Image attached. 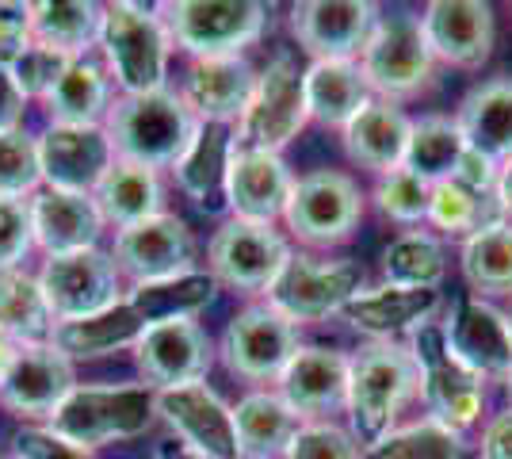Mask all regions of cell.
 Returning a JSON list of instances; mask_svg holds the SVG:
<instances>
[{"instance_id":"d590c367","label":"cell","mask_w":512,"mask_h":459,"mask_svg":"<svg viewBox=\"0 0 512 459\" xmlns=\"http://www.w3.org/2000/svg\"><path fill=\"white\" fill-rule=\"evenodd\" d=\"M463 153H467V138H463L455 119H448V115H421L409 127L402 169H409L413 176H421L425 184L436 188V184L455 176Z\"/></svg>"},{"instance_id":"52a82bcc","label":"cell","mask_w":512,"mask_h":459,"mask_svg":"<svg viewBox=\"0 0 512 459\" xmlns=\"http://www.w3.org/2000/svg\"><path fill=\"white\" fill-rule=\"evenodd\" d=\"M409 352L421 368V398H425L432 421L448 425L455 433H463L467 425L478 421L482 402H486V387L482 379L463 368L448 349L444 337V322H425L409 333Z\"/></svg>"},{"instance_id":"7dc6e473","label":"cell","mask_w":512,"mask_h":459,"mask_svg":"<svg viewBox=\"0 0 512 459\" xmlns=\"http://www.w3.org/2000/svg\"><path fill=\"white\" fill-rule=\"evenodd\" d=\"M35 249V230H31V199L0 196V272H12L27 261Z\"/></svg>"},{"instance_id":"74e56055","label":"cell","mask_w":512,"mask_h":459,"mask_svg":"<svg viewBox=\"0 0 512 459\" xmlns=\"http://www.w3.org/2000/svg\"><path fill=\"white\" fill-rule=\"evenodd\" d=\"M0 333H8L16 345H46L54 333V314L46 306L39 276L12 268L0 272Z\"/></svg>"},{"instance_id":"e0dca14e","label":"cell","mask_w":512,"mask_h":459,"mask_svg":"<svg viewBox=\"0 0 512 459\" xmlns=\"http://www.w3.org/2000/svg\"><path fill=\"white\" fill-rule=\"evenodd\" d=\"M379 20V4L367 0H306L291 8V31L314 62H356Z\"/></svg>"},{"instance_id":"4dcf8cb0","label":"cell","mask_w":512,"mask_h":459,"mask_svg":"<svg viewBox=\"0 0 512 459\" xmlns=\"http://www.w3.org/2000/svg\"><path fill=\"white\" fill-rule=\"evenodd\" d=\"M302 77H306V108H310V119H318L321 127L344 131L375 100V92L367 85L360 62H310V69Z\"/></svg>"},{"instance_id":"d6a6232c","label":"cell","mask_w":512,"mask_h":459,"mask_svg":"<svg viewBox=\"0 0 512 459\" xmlns=\"http://www.w3.org/2000/svg\"><path fill=\"white\" fill-rule=\"evenodd\" d=\"M92 196H96V207H100L107 226L127 230L134 222H146L153 215H161L165 188H161L157 169L134 165V161H115L111 173L100 180V188Z\"/></svg>"},{"instance_id":"680465c9","label":"cell","mask_w":512,"mask_h":459,"mask_svg":"<svg viewBox=\"0 0 512 459\" xmlns=\"http://www.w3.org/2000/svg\"><path fill=\"white\" fill-rule=\"evenodd\" d=\"M509 326H512V314H509Z\"/></svg>"},{"instance_id":"2e32d148","label":"cell","mask_w":512,"mask_h":459,"mask_svg":"<svg viewBox=\"0 0 512 459\" xmlns=\"http://www.w3.org/2000/svg\"><path fill=\"white\" fill-rule=\"evenodd\" d=\"M115 161L119 157H115L104 123H96V127L50 123L39 134V173H43L46 188H54V192L92 196Z\"/></svg>"},{"instance_id":"8992f818","label":"cell","mask_w":512,"mask_h":459,"mask_svg":"<svg viewBox=\"0 0 512 459\" xmlns=\"http://www.w3.org/2000/svg\"><path fill=\"white\" fill-rule=\"evenodd\" d=\"M360 291H367V268L352 257L318 261L310 253H291L276 284L268 287V303L295 326L321 322L329 314H341Z\"/></svg>"},{"instance_id":"11a10c76","label":"cell","mask_w":512,"mask_h":459,"mask_svg":"<svg viewBox=\"0 0 512 459\" xmlns=\"http://www.w3.org/2000/svg\"><path fill=\"white\" fill-rule=\"evenodd\" d=\"M153 459H207V456H199L195 448L180 444V440H169V444H161V448H157V456Z\"/></svg>"},{"instance_id":"d4e9b609","label":"cell","mask_w":512,"mask_h":459,"mask_svg":"<svg viewBox=\"0 0 512 459\" xmlns=\"http://www.w3.org/2000/svg\"><path fill=\"white\" fill-rule=\"evenodd\" d=\"M104 226L107 222L96 207V196L54 192V188H43L31 196V230H35V245L46 257L96 249Z\"/></svg>"},{"instance_id":"836d02e7","label":"cell","mask_w":512,"mask_h":459,"mask_svg":"<svg viewBox=\"0 0 512 459\" xmlns=\"http://www.w3.org/2000/svg\"><path fill=\"white\" fill-rule=\"evenodd\" d=\"M50 111V123H65V127H96L104 123L111 111V77L100 62L92 58H77L69 73L54 85V92L43 100Z\"/></svg>"},{"instance_id":"b9f144b4","label":"cell","mask_w":512,"mask_h":459,"mask_svg":"<svg viewBox=\"0 0 512 459\" xmlns=\"http://www.w3.org/2000/svg\"><path fill=\"white\" fill-rule=\"evenodd\" d=\"M375 203L390 222L402 226H417L428 222V203H432V184H425L421 176H413L409 169H394V173L379 176L375 184Z\"/></svg>"},{"instance_id":"e575fe53","label":"cell","mask_w":512,"mask_h":459,"mask_svg":"<svg viewBox=\"0 0 512 459\" xmlns=\"http://www.w3.org/2000/svg\"><path fill=\"white\" fill-rule=\"evenodd\" d=\"M104 8L92 0H43L31 4V39L62 54L85 58L88 46L100 43Z\"/></svg>"},{"instance_id":"bcb514c9","label":"cell","mask_w":512,"mask_h":459,"mask_svg":"<svg viewBox=\"0 0 512 459\" xmlns=\"http://www.w3.org/2000/svg\"><path fill=\"white\" fill-rule=\"evenodd\" d=\"M283 459H363V452L337 421H306Z\"/></svg>"},{"instance_id":"5bb4252c","label":"cell","mask_w":512,"mask_h":459,"mask_svg":"<svg viewBox=\"0 0 512 459\" xmlns=\"http://www.w3.org/2000/svg\"><path fill=\"white\" fill-rule=\"evenodd\" d=\"M111 261L119 272L138 284H157V280H176L195 272V238L188 222L161 211L146 222H134L127 230L115 234Z\"/></svg>"},{"instance_id":"44dd1931","label":"cell","mask_w":512,"mask_h":459,"mask_svg":"<svg viewBox=\"0 0 512 459\" xmlns=\"http://www.w3.org/2000/svg\"><path fill=\"white\" fill-rule=\"evenodd\" d=\"M348 383H352V356L341 349L306 345L291 356L287 372L279 375V394L295 406L302 421H329L348 410Z\"/></svg>"},{"instance_id":"ac0fdd59","label":"cell","mask_w":512,"mask_h":459,"mask_svg":"<svg viewBox=\"0 0 512 459\" xmlns=\"http://www.w3.org/2000/svg\"><path fill=\"white\" fill-rule=\"evenodd\" d=\"M77 387L73 360L46 345H20L12 368L0 379V406L16 417H54V410Z\"/></svg>"},{"instance_id":"6da1fadb","label":"cell","mask_w":512,"mask_h":459,"mask_svg":"<svg viewBox=\"0 0 512 459\" xmlns=\"http://www.w3.org/2000/svg\"><path fill=\"white\" fill-rule=\"evenodd\" d=\"M104 127L119 161H134L146 169H176V161L199 131V115L188 108L184 92L157 88L142 96H119L107 111Z\"/></svg>"},{"instance_id":"83f0119b","label":"cell","mask_w":512,"mask_h":459,"mask_svg":"<svg viewBox=\"0 0 512 459\" xmlns=\"http://www.w3.org/2000/svg\"><path fill=\"white\" fill-rule=\"evenodd\" d=\"M455 123L467 138V150L497 165L512 161V77H493L470 88L455 111Z\"/></svg>"},{"instance_id":"8d00e7d4","label":"cell","mask_w":512,"mask_h":459,"mask_svg":"<svg viewBox=\"0 0 512 459\" xmlns=\"http://www.w3.org/2000/svg\"><path fill=\"white\" fill-rule=\"evenodd\" d=\"M214 295H218V280L211 272H188L176 280L130 287L127 303L142 314L146 326H157V322H180V318L203 314L214 303Z\"/></svg>"},{"instance_id":"7c38bea8","label":"cell","mask_w":512,"mask_h":459,"mask_svg":"<svg viewBox=\"0 0 512 459\" xmlns=\"http://www.w3.org/2000/svg\"><path fill=\"white\" fill-rule=\"evenodd\" d=\"M39 287L54 322H77L123 303V272L104 249H81L46 257Z\"/></svg>"},{"instance_id":"8fae6325","label":"cell","mask_w":512,"mask_h":459,"mask_svg":"<svg viewBox=\"0 0 512 459\" xmlns=\"http://www.w3.org/2000/svg\"><path fill=\"white\" fill-rule=\"evenodd\" d=\"M299 349V326L287 322L272 303L241 306L218 345L226 368L249 383H272V379L279 383V375L287 372Z\"/></svg>"},{"instance_id":"484cf974","label":"cell","mask_w":512,"mask_h":459,"mask_svg":"<svg viewBox=\"0 0 512 459\" xmlns=\"http://www.w3.org/2000/svg\"><path fill=\"white\" fill-rule=\"evenodd\" d=\"M440 291H409V287H367L341 310V318L363 337L375 341H394L398 333H413L436 318L440 310Z\"/></svg>"},{"instance_id":"f1b7e54d","label":"cell","mask_w":512,"mask_h":459,"mask_svg":"<svg viewBox=\"0 0 512 459\" xmlns=\"http://www.w3.org/2000/svg\"><path fill=\"white\" fill-rule=\"evenodd\" d=\"M409 123L406 111L390 100H371L367 108L344 127V150L348 157L371 169V173H394L406 161V142H409Z\"/></svg>"},{"instance_id":"30bf717a","label":"cell","mask_w":512,"mask_h":459,"mask_svg":"<svg viewBox=\"0 0 512 459\" xmlns=\"http://www.w3.org/2000/svg\"><path fill=\"white\" fill-rule=\"evenodd\" d=\"M306 69L291 54H276L268 69L256 77L253 104L245 119L237 123V146L279 153L287 142H295L310 119L306 108Z\"/></svg>"},{"instance_id":"7402d4cb","label":"cell","mask_w":512,"mask_h":459,"mask_svg":"<svg viewBox=\"0 0 512 459\" xmlns=\"http://www.w3.org/2000/svg\"><path fill=\"white\" fill-rule=\"evenodd\" d=\"M291 192H295V176L279 153L234 146V161L226 176V207L234 211V219L272 226L276 219H283Z\"/></svg>"},{"instance_id":"ab89813d","label":"cell","mask_w":512,"mask_h":459,"mask_svg":"<svg viewBox=\"0 0 512 459\" xmlns=\"http://www.w3.org/2000/svg\"><path fill=\"white\" fill-rule=\"evenodd\" d=\"M448 272L444 245L432 234H402L386 245L383 253V280L390 287H409V291H440Z\"/></svg>"},{"instance_id":"f546056e","label":"cell","mask_w":512,"mask_h":459,"mask_svg":"<svg viewBox=\"0 0 512 459\" xmlns=\"http://www.w3.org/2000/svg\"><path fill=\"white\" fill-rule=\"evenodd\" d=\"M146 333V322L134 306L123 299L111 310H100L92 318H77V322H54L50 345L58 352H65L73 364L77 360H100L119 349H134L138 337Z\"/></svg>"},{"instance_id":"f6af8a7d","label":"cell","mask_w":512,"mask_h":459,"mask_svg":"<svg viewBox=\"0 0 512 459\" xmlns=\"http://www.w3.org/2000/svg\"><path fill=\"white\" fill-rule=\"evenodd\" d=\"M73 62H77L73 54H62V50L43 43H31L8 69H12V77H16V85H20L27 100H46L54 92V85L69 73Z\"/></svg>"},{"instance_id":"3957f363","label":"cell","mask_w":512,"mask_h":459,"mask_svg":"<svg viewBox=\"0 0 512 459\" xmlns=\"http://www.w3.org/2000/svg\"><path fill=\"white\" fill-rule=\"evenodd\" d=\"M100 54L104 69L123 96H142L169 88V58H172V35L161 12L146 4H104V23H100Z\"/></svg>"},{"instance_id":"277c9868","label":"cell","mask_w":512,"mask_h":459,"mask_svg":"<svg viewBox=\"0 0 512 459\" xmlns=\"http://www.w3.org/2000/svg\"><path fill=\"white\" fill-rule=\"evenodd\" d=\"M153 417H157V391L146 383H123V387L77 383L46 425L58 437L96 452L111 440L142 437L153 425Z\"/></svg>"},{"instance_id":"681fc988","label":"cell","mask_w":512,"mask_h":459,"mask_svg":"<svg viewBox=\"0 0 512 459\" xmlns=\"http://www.w3.org/2000/svg\"><path fill=\"white\" fill-rule=\"evenodd\" d=\"M31 43V4L0 0V66H12Z\"/></svg>"},{"instance_id":"f5cc1de1","label":"cell","mask_w":512,"mask_h":459,"mask_svg":"<svg viewBox=\"0 0 512 459\" xmlns=\"http://www.w3.org/2000/svg\"><path fill=\"white\" fill-rule=\"evenodd\" d=\"M478 448H482V459H512V410L493 417Z\"/></svg>"},{"instance_id":"9a60e30c","label":"cell","mask_w":512,"mask_h":459,"mask_svg":"<svg viewBox=\"0 0 512 459\" xmlns=\"http://www.w3.org/2000/svg\"><path fill=\"white\" fill-rule=\"evenodd\" d=\"M138 372L153 391H172V387H192L203 383L214 364V341L195 318L180 322H157L146 326V333L134 345Z\"/></svg>"},{"instance_id":"7bdbcfd3","label":"cell","mask_w":512,"mask_h":459,"mask_svg":"<svg viewBox=\"0 0 512 459\" xmlns=\"http://www.w3.org/2000/svg\"><path fill=\"white\" fill-rule=\"evenodd\" d=\"M428 222L444 234H474L482 226H490L486 219V199L470 196L467 188H459L455 180H444L432 188V203H428Z\"/></svg>"},{"instance_id":"9c48e42d","label":"cell","mask_w":512,"mask_h":459,"mask_svg":"<svg viewBox=\"0 0 512 459\" xmlns=\"http://www.w3.org/2000/svg\"><path fill=\"white\" fill-rule=\"evenodd\" d=\"M363 219V192L348 173L337 169H318L295 180V192L287 199L283 222L287 230L310 245V249H329L356 234Z\"/></svg>"},{"instance_id":"9f6ffc18","label":"cell","mask_w":512,"mask_h":459,"mask_svg":"<svg viewBox=\"0 0 512 459\" xmlns=\"http://www.w3.org/2000/svg\"><path fill=\"white\" fill-rule=\"evenodd\" d=\"M16 352H20V345H16L8 333H0V379H4V372H8V368H12Z\"/></svg>"},{"instance_id":"ffe728a7","label":"cell","mask_w":512,"mask_h":459,"mask_svg":"<svg viewBox=\"0 0 512 459\" xmlns=\"http://www.w3.org/2000/svg\"><path fill=\"white\" fill-rule=\"evenodd\" d=\"M444 337H448L451 356L470 368L478 379L486 375H509L512 368V326L509 314H501L478 295L455 299L444 318Z\"/></svg>"},{"instance_id":"ee69618b","label":"cell","mask_w":512,"mask_h":459,"mask_svg":"<svg viewBox=\"0 0 512 459\" xmlns=\"http://www.w3.org/2000/svg\"><path fill=\"white\" fill-rule=\"evenodd\" d=\"M43 184L39 173V138L23 131L0 134V196H31Z\"/></svg>"},{"instance_id":"4316f807","label":"cell","mask_w":512,"mask_h":459,"mask_svg":"<svg viewBox=\"0 0 512 459\" xmlns=\"http://www.w3.org/2000/svg\"><path fill=\"white\" fill-rule=\"evenodd\" d=\"M306 425L279 391H249L234 406V433L241 459H283Z\"/></svg>"},{"instance_id":"1f68e13d","label":"cell","mask_w":512,"mask_h":459,"mask_svg":"<svg viewBox=\"0 0 512 459\" xmlns=\"http://www.w3.org/2000/svg\"><path fill=\"white\" fill-rule=\"evenodd\" d=\"M237 131L230 123H199L192 146L176 161V184L184 188V196L195 203H218L226 199V176H230V161H234Z\"/></svg>"},{"instance_id":"f907efd6","label":"cell","mask_w":512,"mask_h":459,"mask_svg":"<svg viewBox=\"0 0 512 459\" xmlns=\"http://www.w3.org/2000/svg\"><path fill=\"white\" fill-rule=\"evenodd\" d=\"M497 173H501V165H497V161H490V157H482V153L467 150L451 180H455L459 188H467L470 196L497 199Z\"/></svg>"},{"instance_id":"816d5d0a","label":"cell","mask_w":512,"mask_h":459,"mask_svg":"<svg viewBox=\"0 0 512 459\" xmlns=\"http://www.w3.org/2000/svg\"><path fill=\"white\" fill-rule=\"evenodd\" d=\"M23 111H27V96L16 85L12 69L0 66V134L23 131Z\"/></svg>"},{"instance_id":"ba28073f","label":"cell","mask_w":512,"mask_h":459,"mask_svg":"<svg viewBox=\"0 0 512 459\" xmlns=\"http://www.w3.org/2000/svg\"><path fill=\"white\" fill-rule=\"evenodd\" d=\"M360 69L375 100H406L432 81L436 54L428 50L421 16H383L360 54Z\"/></svg>"},{"instance_id":"cb8c5ba5","label":"cell","mask_w":512,"mask_h":459,"mask_svg":"<svg viewBox=\"0 0 512 459\" xmlns=\"http://www.w3.org/2000/svg\"><path fill=\"white\" fill-rule=\"evenodd\" d=\"M256 73L241 54L234 58H199L184 77V100L199 123H241L253 104Z\"/></svg>"},{"instance_id":"d6986e66","label":"cell","mask_w":512,"mask_h":459,"mask_svg":"<svg viewBox=\"0 0 512 459\" xmlns=\"http://www.w3.org/2000/svg\"><path fill=\"white\" fill-rule=\"evenodd\" d=\"M157 414L176 440L207 459H241L234 433V406H226L207 383L157 391Z\"/></svg>"},{"instance_id":"4fadbf2b","label":"cell","mask_w":512,"mask_h":459,"mask_svg":"<svg viewBox=\"0 0 512 459\" xmlns=\"http://www.w3.org/2000/svg\"><path fill=\"white\" fill-rule=\"evenodd\" d=\"M287 257L291 249L279 238L276 226L245 219L222 222L207 245V261H211V276L218 280V287L226 284L241 295H260V291L268 295Z\"/></svg>"},{"instance_id":"db71d44e","label":"cell","mask_w":512,"mask_h":459,"mask_svg":"<svg viewBox=\"0 0 512 459\" xmlns=\"http://www.w3.org/2000/svg\"><path fill=\"white\" fill-rule=\"evenodd\" d=\"M497 211L505 222H512V161H505L497 173Z\"/></svg>"},{"instance_id":"f35d334b","label":"cell","mask_w":512,"mask_h":459,"mask_svg":"<svg viewBox=\"0 0 512 459\" xmlns=\"http://www.w3.org/2000/svg\"><path fill=\"white\" fill-rule=\"evenodd\" d=\"M463 276L482 295H512V222H490L463 241Z\"/></svg>"},{"instance_id":"603a6c76","label":"cell","mask_w":512,"mask_h":459,"mask_svg":"<svg viewBox=\"0 0 512 459\" xmlns=\"http://www.w3.org/2000/svg\"><path fill=\"white\" fill-rule=\"evenodd\" d=\"M421 31L440 62L478 69L493 50V8L482 0H432Z\"/></svg>"},{"instance_id":"7a4b0ae2","label":"cell","mask_w":512,"mask_h":459,"mask_svg":"<svg viewBox=\"0 0 512 459\" xmlns=\"http://www.w3.org/2000/svg\"><path fill=\"white\" fill-rule=\"evenodd\" d=\"M421 391V368L413 352L398 341H375L360 356H352V383H348V433L363 452L394 429L413 394Z\"/></svg>"},{"instance_id":"c3c4849f","label":"cell","mask_w":512,"mask_h":459,"mask_svg":"<svg viewBox=\"0 0 512 459\" xmlns=\"http://www.w3.org/2000/svg\"><path fill=\"white\" fill-rule=\"evenodd\" d=\"M12 456L16 459H96V452H88L73 440L58 437L50 425H27L12 440Z\"/></svg>"},{"instance_id":"6f0895ef","label":"cell","mask_w":512,"mask_h":459,"mask_svg":"<svg viewBox=\"0 0 512 459\" xmlns=\"http://www.w3.org/2000/svg\"><path fill=\"white\" fill-rule=\"evenodd\" d=\"M505 394H509V402H512V368H509V375H505Z\"/></svg>"},{"instance_id":"91938a15","label":"cell","mask_w":512,"mask_h":459,"mask_svg":"<svg viewBox=\"0 0 512 459\" xmlns=\"http://www.w3.org/2000/svg\"><path fill=\"white\" fill-rule=\"evenodd\" d=\"M8 459H16V456H8Z\"/></svg>"},{"instance_id":"60d3db41","label":"cell","mask_w":512,"mask_h":459,"mask_svg":"<svg viewBox=\"0 0 512 459\" xmlns=\"http://www.w3.org/2000/svg\"><path fill=\"white\" fill-rule=\"evenodd\" d=\"M363 459H467V440L440 421H413L402 429H390L379 444H371Z\"/></svg>"},{"instance_id":"5b68a950","label":"cell","mask_w":512,"mask_h":459,"mask_svg":"<svg viewBox=\"0 0 512 459\" xmlns=\"http://www.w3.org/2000/svg\"><path fill=\"white\" fill-rule=\"evenodd\" d=\"M172 46L199 58H234L264 35L268 4L256 0H176L157 8Z\"/></svg>"}]
</instances>
